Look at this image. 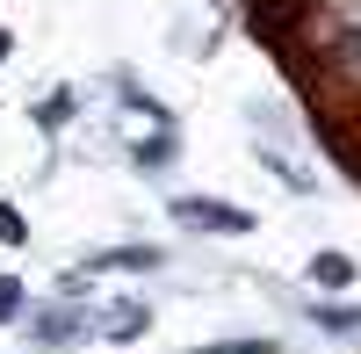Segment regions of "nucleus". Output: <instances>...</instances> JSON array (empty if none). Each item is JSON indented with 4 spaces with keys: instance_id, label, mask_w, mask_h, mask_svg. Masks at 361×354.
<instances>
[{
    "instance_id": "obj_9",
    "label": "nucleus",
    "mask_w": 361,
    "mask_h": 354,
    "mask_svg": "<svg viewBox=\"0 0 361 354\" xmlns=\"http://www.w3.org/2000/svg\"><path fill=\"white\" fill-rule=\"evenodd\" d=\"M8 51H15V37H8V29H0V58H8Z\"/></svg>"
},
{
    "instance_id": "obj_2",
    "label": "nucleus",
    "mask_w": 361,
    "mask_h": 354,
    "mask_svg": "<svg viewBox=\"0 0 361 354\" xmlns=\"http://www.w3.org/2000/svg\"><path fill=\"white\" fill-rule=\"evenodd\" d=\"M137 268H159V253L152 246H123V253H102L94 260V275H137Z\"/></svg>"
},
{
    "instance_id": "obj_1",
    "label": "nucleus",
    "mask_w": 361,
    "mask_h": 354,
    "mask_svg": "<svg viewBox=\"0 0 361 354\" xmlns=\"http://www.w3.org/2000/svg\"><path fill=\"white\" fill-rule=\"evenodd\" d=\"M173 224H188V231H253L246 210H231V202H202V195H180L173 202Z\"/></svg>"
},
{
    "instance_id": "obj_8",
    "label": "nucleus",
    "mask_w": 361,
    "mask_h": 354,
    "mask_svg": "<svg viewBox=\"0 0 361 354\" xmlns=\"http://www.w3.org/2000/svg\"><path fill=\"white\" fill-rule=\"evenodd\" d=\"M66 333H73V311H51L44 326H37V340H66Z\"/></svg>"
},
{
    "instance_id": "obj_4",
    "label": "nucleus",
    "mask_w": 361,
    "mask_h": 354,
    "mask_svg": "<svg viewBox=\"0 0 361 354\" xmlns=\"http://www.w3.org/2000/svg\"><path fill=\"white\" fill-rule=\"evenodd\" d=\"M195 354H275V340H217V347H195Z\"/></svg>"
},
{
    "instance_id": "obj_7",
    "label": "nucleus",
    "mask_w": 361,
    "mask_h": 354,
    "mask_svg": "<svg viewBox=\"0 0 361 354\" xmlns=\"http://www.w3.org/2000/svg\"><path fill=\"white\" fill-rule=\"evenodd\" d=\"M109 333H116V340H130V333H145V311H116V318H109Z\"/></svg>"
},
{
    "instance_id": "obj_5",
    "label": "nucleus",
    "mask_w": 361,
    "mask_h": 354,
    "mask_svg": "<svg viewBox=\"0 0 361 354\" xmlns=\"http://www.w3.org/2000/svg\"><path fill=\"white\" fill-rule=\"evenodd\" d=\"M0 239H8V246H22V239H29V231H22V210H15V202H0Z\"/></svg>"
},
{
    "instance_id": "obj_6",
    "label": "nucleus",
    "mask_w": 361,
    "mask_h": 354,
    "mask_svg": "<svg viewBox=\"0 0 361 354\" xmlns=\"http://www.w3.org/2000/svg\"><path fill=\"white\" fill-rule=\"evenodd\" d=\"M15 311H22V282H15V275H0V326H8Z\"/></svg>"
},
{
    "instance_id": "obj_3",
    "label": "nucleus",
    "mask_w": 361,
    "mask_h": 354,
    "mask_svg": "<svg viewBox=\"0 0 361 354\" xmlns=\"http://www.w3.org/2000/svg\"><path fill=\"white\" fill-rule=\"evenodd\" d=\"M311 282L347 289V282H354V260H347V253H318V260H311Z\"/></svg>"
}]
</instances>
